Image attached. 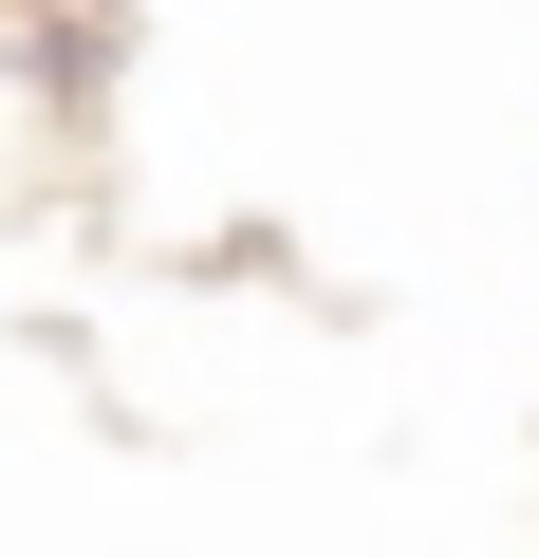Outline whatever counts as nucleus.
Segmentation results:
<instances>
[]
</instances>
